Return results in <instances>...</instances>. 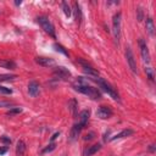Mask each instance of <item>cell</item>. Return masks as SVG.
Masks as SVG:
<instances>
[{"mask_svg":"<svg viewBox=\"0 0 156 156\" xmlns=\"http://www.w3.org/2000/svg\"><path fill=\"white\" fill-rule=\"evenodd\" d=\"M15 78H17L16 74H0V83L6 82V81H12Z\"/></svg>","mask_w":156,"mask_h":156,"instance_id":"obj_21","label":"cell"},{"mask_svg":"<svg viewBox=\"0 0 156 156\" xmlns=\"http://www.w3.org/2000/svg\"><path fill=\"white\" fill-rule=\"evenodd\" d=\"M68 110L71 111V114L73 116L77 115V110H78V101L76 99H71L68 101Z\"/></svg>","mask_w":156,"mask_h":156,"instance_id":"obj_18","label":"cell"},{"mask_svg":"<svg viewBox=\"0 0 156 156\" xmlns=\"http://www.w3.org/2000/svg\"><path fill=\"white\" fill-rule=\"evenodd\" d=\"M145 27H146V30L150 36H154L155 34V26H154V20L151 17H148L146 19V23H145Z\"/></svg>","mask_w":156,"mask_h":156,"instance_id":"obj_17","label":"cell"},{"mask_svg":"<svg viewBox=\"0 0 156 156\" xmlns=\"http://www.w3.org/2000/svg\"><path fill=\"white\" fill-rule=\"evenodd\" d=\"M78 64L82 66L83 71H84L88 76H90V77H98V76H99V72H98L95 68H93L87 61H84V60H82V59H78Z\"/></svg>","mask_w":156,"mask_h":156,"instance_id":"obj_6","label":"cell"},{"mask_svg":"<svg viewBox=\"0 0 156 156\" xmlns=\"http://www.w3.org/2000/svg\"><path fill=\"white\" fill-rule=\"evenodd\" d=\"M73 11H74V19L78 23L82 22V11H81V6L78 3H73Z\"/></svg>","mask_w":156,"mask_h":156,"instance_id":"obj_13","label":"cell"},{"mask_svg":"<svg viewBox=\"0 0 156 156\" xmlns=\"http://www.w3.org/2000/svg\"><path fill=\"white\" fill-rule=\"evenodd\" d=\"M150 151H155V145H150Z\"/></svg>","mask_w":156,"mask_h":156,"instance_id":"obj_34","label":"cell"},{"mask_svg":"<svg viewBox=\"0 0 156 156\" xmlns=\"http://www.w3.org/2000/svg\"><path fill=\"white\" fill-rule=\"evenodd\" d=\"M37 22L40 25V27H42L49 36H51L53 38H55V28H54L53 23L50 22V20H49L48 17H45V16H39V17L37 19Z\"/></svg>","mask_w":156,"mask_h":156,"instance_id":"obj_3","label":"cell"},{"mask_svg":"<svg viewBox=\"0 0 156 156\" xmlns=\"http://www.w3.org/2000/svg\"><path fill=\"white\" fill-rule=\"evenodd\" d=\"M59 135H60V132H57V133H55V134H54V135L51 137V142H54V140H55V139H56V138H57Z\"/></svg>","mask_w":156,"mask_h":156,"instance_id":"obj_32","label":"cell"},{"mask_svg":"<svg viewBox=\"0 0 156 156\" xmlns=\"http://www.w3.org/2000/svg\"><path fill=\"white\" fill-rule=\"evenodd\" d=\"M62 10H64V12H65V15H66V17H70L71 16V7L68 6V4L66 3V1H62Z\"/></svg>","mask_w":156,"mask_h":156,"instance_id":"obj_23","label":"cell"},{"mask_svg":"<svg viewBox=\"0 0 156 156\" xmlns=\"http://www.w3.org/2000/svg\"><path fill=\"white\" fill-rule=\"evenodd\" d=\"M6 152V148H4V149H0V154H5Z\"/></svg>","mask_w":156,"mask_h":156,"instance_id":"obj_33","label":"cell"},{"mask_svg":"<svg viewBox=\"0 0 156 156\" xmlns=\"http://www.w3.org/2000/svg\"><path fill=\"white\" fill-rule=\"evenodd\" d=\"M12 105H15L12 101H0V107H4V106L10 107V106H12Z\"/></svg>","mask_w":156,"mask_h":156,"instance_id":"obj_29","label":"cell"},{"mask_svg":"<svg viewBox=\"0 0 156 156\" xmlns=\"http://www.w3.org/2000/svg\"><path fill=\"white\" fill-rule=\"evenodd\" d=\"M94 135H95L94 133H93V132H90V133H88V134L84 137V140H91L93 138H94Z\"/></svg>","mask_w":156,"mask_h":156,"instance_id":"obj_30","label":"cell"},{"mask_svg":"<svg viewBox=\"0 0 156 156\" xmlns=\"http://www.w3.org/2000/svg\"><path fill=\"white\" fill-rule=\"evenodd\" d=\"M73 88H74V90L82 93V94H84V95H88L89 98L94 99V100H98V99L101 98L100 91L97 88L89 87L88 82L82 77H79V78H77V79H76V82L73 83Z\"/></svg>","mask_w":156,"mask_h":156,"instance_id":"obj_1","label":"cell"},{"mask_svg":"<svg viewBox=\"0 0 156 156\" xmlns=\"http://www.w3.org/2000/svg\"><path fill=\"white\" fill-rule=\"evenodd\" d=\"M145 73H146V76H148V78L150 81H154V71H152V68L146 67L145 68Z\"/></svg>","mask_w":156,"mask_h":156,"instance_id":"obj_26","label":"cell"},{"mask_svg":"<svg viewBox=\"0 0 156 156\" xmlns=\"http://www.w3.org/2000/svg\"><path fill=\"white\" fill-rule=\"evenodd\" d=\"M100 149H101V145H100V144H94V145H91L88 150H85L84 156H91V155H94V154L98 152Z\"/></svg>","mask_w":156,"mask_h":156,"instance_id":"obj_19","label":"cell"},{"mask_svg":"<svg viewBox=\"0 0 156 156\" xmlns=\"http://www.w3.org/2000/svg\"><path fill=\"white\" fill-rule=\"evenodd\" d=\"M36 62H37L39 66H43V67H51V66H55V60L51 59V57L38 56V57H36Z\"/></svg>","mask_w":156,"mask_h":156,"instance_id":"obj_9","label":"cell"},{"mask_svg":"<svg viewBox=\"0 0 156 156\" xmlns=\"http://www.w3.org/2000/svg\"><path fill=\"white\" fill-rule=\"evenodd\" d=\"M134 132L132 131V129H123L122 132H120V133H117L116 135H114L112 138H111V140H116V139H122V138H127V137H131L132 134H133Z\"/></svg>","mask_w":156,"mask_h":156,"instance_id":"obj_14","label":"cell"},{"mask_svg":"<svg viewBox=\"0 0 156 156\" xmlns=\"http://www.w3.org/2000/svg\"><path fill=\"white\" fill-rule=\"evenodd\" d=\"M89 116H90V111L89 110H83L81 114H79V123L82 124V126H84L85 127V124H87V122H88V120H89Z\"/></svg>","mask_w":156,"mask_h":156,"instance_id":"obj_16","label":"cell"},{"mask_svg":"<svg viewBox=\"0 0 156 156\" xmlns=\"http://www.w3.org/2000/svg\"><path fill=\"white\" fill-rule=\"evenodd\" d=\"M97 83H98V85L104 90V91H106L108 95H110L114 100H117V101H120V95H118V93L115 90V88L111 85V84H108L106 81H104L103 78H95L94 79Z\"/></svg>","mask_w":156,"mask_h":156,"instance_id":"obj_2","label":"cell"},{"mask_svg":"<svg viewBox=\"0 0 156 156\" xmlns=\"http://www.w3.org/2000/svg\"><path fill=\"white\" fill-rule=\"evenodd\" d=\"M54 48H55V50H56V51H60V53H62L64 55L68 56V51H67V50H66V49H65L62 45H60V44L55 43V44H54Z\"/></svg>","mask_w":156,"mask_h":156,"instance_id":"obj_24","label":"cell"},{"mask_svg":"<svg viewBox=\"0 0 156 156\" xmlns=\"http://www.w3.org/2000/svg\"><path fill=\"white\" fill-rule=\"evenodd\" d=\"M1 142L6 143V144H10V143H11V139H9V138H6V137H1Z\"/></svg>","mask_w":156,"mask_h":156,"instance_id":"obj_31","label":"cell"},{"mask_svg":"<svg viewBox=\"0 0 156 156\" xmlns=\"http://www.w3.org/2000/svg\"><path fill=\"white\" fill-rule=\"evenodd\" d=\"M84 128V126H82V124L78 122L77 124H74V126L72 127V129H71V134H70V138H71V140H76L77 138H78V135L81 134V131Z\"/></svg>","mask_w":156,"mask_h":156,"instance_id":"obj_12","label":"cell"},{"mask_svg":"<svg viewBox=\"0 0 156 156\" xmlns=\"http://www.w3.org/2000/svg\"><path fill=\"white\" fill-rule=\"evenodd\" d=\"M97 116L101 120H106V118H110L112 116V110L107 106H100L97 111Z\"/></svg>","mask_w":156,"mask_h":156,"instance_id":"obj_10","label":"cell"},{"mask_svg":"<svg viewBox=\"0 0 156 156\" xmlns=\"http://www.w3.org/2000/svg\"><path fill=\"white\" fill-rule=\"evenodd\" d=\"M39 93H40V87H39V84H38L36 81L29 82V84H28V94H29L30 97L36 98V97L39 95Z\"/></svg>","mask_w":156,"mask_h":156,"instance_id":"obj_11","label":"cell"},{"mask_svg":"<svg viewBox=\"0 0 156 156\" xmlns=\"http://www.w3.org/2000/svg\"><path fill=\"white\" fill-rule=\"evenodd\" d=\"M0 94L10 95V94H12V90H11L10 88H6V87H1V85H0Z\"/></svg>","mask_w":156,"mask_h":156,"instance_id":"obj_25","label":"cell"},{"mask_svg":"<svg viewBox=\"0 0 156 156\" xmlns=\"http://www.w3.org/2000/svg\"><path fill=\"white\" fill-rule=\"evenodd\" d=\"M137 12H138V16H137V20L140 22V21H143V19H144V16H143V10H142V7H138L137 9Z\"/></svg>","mask_w":156,"mask_h":156,"instance_id":"obj_28","label":"cell"},{"mask_svg":"<svg viewBox=\"0 0 156 156\" xmlns=\"http://www.w3.org/2000/svg\"><path fill=\"white\" fill-rule=\"evenodd\" d=\"M126 59H127V62H128L129 68H131L134 73H137L138 68H137V64H135V59H134V55H133L132 49L129 48V46H127V48H126Z\"/></svg>","mask_w":156,"mask_h":156,"instance_id":"obj_7","label":"cell"},{"mask_svg":"<svg viewBox=\"0 0 156 156\" xmlns=\"http://www.w3.org/2000/svg\"><path fill=\"white\" fill-rule=\"evenodd\" d=\"M21 112H22V108L21 107H12V108H10V110L6 112V115L7 116H12V115H19Z\"/></svg>","mask_w":156,"mask_h":156,"instance_id":"obj_22","label":"cell"},{"mask_svg":"<svg viewBox=\"0 0 156 156\" xmlns=\"http://www.w3.org/2000/svg\"><path fill=\"white\" fill-rule=\"evenodd\" d=\"M26 151V144L23 140H19V143H17V148H16V152L17 155H23Z\"/></svg>","mask_w":156,"mask_h":156,"instance_id":"obj_20","label":"cell"},{"mask_svg":"<svg viewBox=\"0 0 156 156\" xmlns=\"http://www.w3.org/2000/svg\"><path fill=\"white\" fill-rule=\"evenodd\" d=\"M55 146H56V145H55L54 143H51L50 145H48V146H46V148H45V149H44V150H43L42 152H43V154H46V152H50V151H53V150L55 149Z\"/></svg>","mask_w":156,"mask_h":156,"instance_id":"obj_27","label":"cell"},{"mask_svg":"<svg viewBox=\"0 0 156 156\" xmlns=\"http://www.w3.org/2000/svg\"><path fill=\"white\" fill-rule=\"evenodd\" d=\"M138 43H139L140 54H142L143 61L146 62V64H149V62H150V53H149V49H148V44H146V42H145L143 38H140Z\"/></svg>","mask_w":156,"mask_h":156,"instance_id":"obj_5","label":"cell"},{"mask_svg":"<svg viewBox=\"0 0 156 156\" xmlns=\"http://www.w3.org/2000/svg\"><path fill=\"white\" fill-rule=\"evenodd\" d=\"M54 77L59 78V79H67L68 77H71V72H70L66 67L57 66V67L54 70Z\"/></svg>","mask_w":156,"mask_h":156,"instance_id":"obj_8","label":"cell"},{"mask_svg":"<svg viewBox=\"0 0 156 156\" xmlns=\"http://www.w3.org/2000/svg\"><path fill=\"white\" fill-rule=\"evenodd\" d=\"M0 67L7 68V70H15L16 68V64H15L13 61H10V60H1L0 59Z\"/></svg>","mask_w":156,"mask_h":156,"instance_id":"obj_15","label":"cell"},{"mask_svg":"<svg viewBox=\"0 0 156 156\" xmlns=\"http://www.w3.org/2000/svg\"><path fill=\"white\" fill-rule=\"evenodd\" d=\"M112 33L115 37V42L117 45L120 44V38H121V12H117L114 20H112Z\"/></svg>","mask_w":156,"mask_h":156,"instance_id":"obj_4","label":"cell"}]
</instances>
